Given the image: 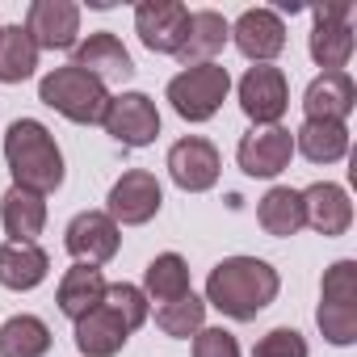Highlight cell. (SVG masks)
<instances>
[{
	"instance_id": "1",
	"label": "cell",
	"mask_w": 357,
	"mask_h": 357,
	"mask_svg": "<svg viewBox=\"0 0 357 357\" xmlns=\"http://www.w3.org/2000/svg\"><path fill=\"white\" fill-rule=\"evenodd\" d=\"M282 290V278L261 257H227L206 278V307L223 311L227 319H257Z\"/></svg>"
},
{
	"instance_id": "2",
	"label": "cell",
	"mask_w": 357,
	"mask_h": 357,
	"mask_svg": "<svg viewBox=\"0 0 357 357\" xmlns=\"http://www.w3.org/2000/svg\"><path fill=\"white\" fill-rule=\"evenodd\" d=\"M5 164L13 172V185L34 190V194H55L63 185V151L55 135L38 118H17L5 130Z\"/></svg>"
},
{
	"instance_id": "3",
	"label": "cell",
	"mask_w": 357,
	"mask_h": 357,
	"mask_svg": "<svg viewBox=\"0 0 357 357\" xmlns=\"http://www.w3.org/2000/svg\"><path fill=\"white\" fill-rule=\"evenodd\" d=\"M38 101L51 105L55 114H63L76 126H93V122L105 118L109 89L97 76H89V72H80V68L68 63V68H55V72H47L38 80Z\"/></svg>"
},
{
	"instance_id": "4",
	"label": "cell",
	"mask_w": 357,
	"mask_h": 357,
	"mask_svg": "<svg viewBox=\"0 0 357 357\" xmlns=\"http://www.w3.org/2000/svg\"><path fill=\"white\" fill-rule=\"evenodd\" d=\"M227 93H231V76L223 63H198L168 80V101L185 122H211L227 101Z\"/></svg>"
},
{
	"instance_id": "5",
	"label": "cell",
	"mask_w": 357,
	"mask_h": 357,
	"mask_svg": "<svg viewBox=\"0 0 357 357\" xmlns=\"http://www.w3.org/2000/svg\"><path fill=\"white\" fill-rule=\"evenodd\" d=\"M160 206H164V190L147 168L122 172L114 181V190H109V198H105V215L118 227H143V223H151L160 215Z\"/></svg>"
},
{
	"instance_id": "6",
	"label": "cell",
	"mask_w": 357,
	"mask_h": 357,
	"mask_svg": "<svg viewBox=\"0 0 357 357\" xmlns=\"http://www.w3.org/2000/svg\"><path fill=\"white\" fill-rule=\"evenodd\" d=\"M240 109L257 122V126H278L282 114L290 109V84L286 72L273 63H252L240 76Z\"/></svg>"
},
{
	"instance_id": "7",
	"label": "cell",
	"mask_w": 357,
	"mask_h": 357,
	"mask_svg": "<svg viewBox=\"0 0 357 357\" xmlns=\"http://www.w3.org/2000/svg\"><path fill=\"white\" fill-rule=\"evenodd\" d=\"M101 126L122 147H147L160 135V109L147 93H118V97H109Z\"/></svg>"
},
{
	"instance_id": "8",
	"label": "cell",
	"mask_w": 357,
	"mask_h": 357,
	"mask_svg": "<svg viewBox=\"0 0 357 357\" xmlns=\"http://www.w3.org/2000/svg\"><path fill=\"white\" fill-rule=\"evenodd\" d=\"M219 147L202 135H185L168 147V176L185 194H206L219 181Z\"/></svg>"
},
{
	"instance_id": "9",
	"label": "cell",
	"mask_w": 357,
	"mask_h": 357,
	"mask_svg": "<svg viewBox=\"0 0 357 357\" xmlns=\"http://www.w3.org/2000/svg\"><path fill=\"white\" fill-rule=\"evenodd\" d=\"M190 30V9L181 0H143L135 9V34L155 55H176Z\"/></svg>"
},
{
	"instance_id": "10",
	"label": "cell",
	"mask_w": 357,
	"mask_h": 357,
	"mask_svg": "<svg viewBox=\"0 0 357 357\" xmlns=\"http://www.w3.org/2000/svg\"><path fill=\"white\" fill-rule=\"evenodd\" d=\"M63 244H68V252H72L76 265H93V269H97V265H105V261L118 257L122 231H118V223H114L105 211H80V215L68 223Z\"/></svg>"
},
{
	"instance_id": "11",
	"label": "cell",
	"mask_w": 357,
	"mask_h": 357,
	"mask_svg": "<svg viewBox=\"0 0 357 357\" xmlns=\"http://www.w3.org/2000/svg\"><path fill=\"white\" fill-rule=\"evenodd\" d=\"M315 17V30H311V59L324 68V72H344L349 55H353V9L349 5H315L311 9Z\"/></svg>"
},
{
	"instance_id": "12",
	"label": "cell",
	"mask_w": 357,
	"mask_h": 357,
	"mask_svg": "<svg viewBox=\"0 0 357 357\" xmlns=\"http://www.w3.org/2000/svg\"><path fill=\"white\" fill-rule=\"evenodd\" d=\"M290 155H294V135L286 126H252L236 147V160H240L244 176H261V181L286 172Z\"/></svg>"
},
{
	"instance_id": "13",
	"label": "cell",
	"mask_w": 357,
	"mask_h": 357,
	"mask_svg": "<svg viewBox=\"0 0 357 357\" xmlns=\"http://www.w3.org/2000/svg\"><path fill=\"white\" fill-rule=\"evenodd\" d=\"M26 34L38 51H76L80 43V9L72 0H34L26 13Z\"/></svg>"
},
{
	"instance_id": "14",
	"label": "cell",
	"mask_w": 357,
	"mask_h": 357,
	"mask_svg": "<svg viewBox=\"0 0 357 357\" xmlns=\"http://www.w3.org/2000/svg\"><path fill=\"white\" fill-rule=\"evenodd\" d=\"M231 43L252 63H273L286 51V22L273 9H244L231 26Z\"/></svg>"
},
{
	"instance_id": "15",
	"label": "cell",
	"mask_w": 357,
	"mask_h": 357,
	"mask_svg": "<svg viewBox=\"0 0 357 357\" xmlns=\"http://www.w3.org/2000/svg\"><path fill=\"white\" fill-rule=\"evenodd\" d=\"M72 68L97 76L105 89H109V84H122V80L135 76V59H130V51H126L122 38H114L109 30L89 34L84 43H76V51H72Z\"/></svg>"
},
{
	"instance_id": "16",
	"label": "cell",
	"mask_w": 357,
	"mask_h": 357,
	"mask_svg": "<svg viewBox=\"0 0 357 357\" xmlns=\"http://www.w3.org/2000/svg\"><path fill=\"white\" fill-rule=\"evenodd\" d=\"M298 194H303V223H307L311 231H319V236H344V231H349V223H353V202H349V194H344L340 185L315 181V185H307V190H298Z\"/></svg>"
},
{
	"instance_id": "17",
	"label": "cell",
	"mask_w": 357,
	"mask_h": 357,
	"mask_svg": "<svg viewBox=\"0 0 357 357\" xmlns=\"http://www.w3.org/2000/svg\"><path fill=\"white\" fill-rule=\"evenodd\" d=\"M357 105V89L349 72H319L303 93V114L311 122H344Z\"/></svg>"
},
{
	"instance_id": "18",
	"label": "cell",
	"mask_w": 357,
	"mask_h": 357,
	"mask_svg": "<svg viewBox=\"0 0 357 357\" xmlns=\"http://www.w3.org/2000/svg\"><path fill=\"white\" fill-rule=\"evenodd\" d=\"M227 38H231L227 17L215 9H198V13H190V30H185V43L176 51V59H181V68L215 63V55L227 47Z\"/></svg>"
},
{
	"instance_id": "19",
	"label": "cell",
	"mask_w": 357,
	"mask_h": 357,
	"mask_svg": "<svg viewBox=\"0 0 357 357\" xmlns=\"http://www.w3.org/2000/svg\"><path fill=\"white\" fill-rule=\"evenodd\" d=\"M0 223H5V236L13 244H34L47 227V198L34 194V190L13 185L0 198Z\"/></svg>"
},
{
	"instance_id": "20",
	"label": "cell",
	"mask_w": 357,
	"mask_h": 357,
	"mask_svg": "<svg viewBox=\"0 0 357 357\" xmlns=\"http://www.w3.org/2000/svg\"><path fill=\"white\" fill-rule=\"evenodd\" d=\"M51 273V257L38 244H0V286L5 290H34Z\"/></svg>"
},
{
	"instance_id": "21",
	"label": "cell",
	"mask_w": 357,
	"mask_h": 357,
	"mask_svg": "<svg viewBox=\"0 0 357 357\" xmlns=\"http://www.w3.org/2000/svg\"><path fill=\"white\" fill-rule=\"evenodd\" d=\"M105 278H101V269H93V265H72L68 273H63V282H59V294H55V303H59V311L76 324V319H84L89 311H97L101 303H105Z\"/></svg>"
},
{
	"instance_id": "22",
	"label": "cell",
	"mask_w": 357,
	"mask_h": 357,
	"mask_svg": "<svg viewBox=\"0 0 357 357\" xmlns=\"http://www.w3.org/2000/svg\"><path fill=\"white\" fill-rule=\"evenodd\" d=\"M130 340V332H126V324L101 303L97 311H89L84 319H76V349L84 353V357H114V353H122V344Z\"/></svg>"
},
{
	"instance_id": "23",
	"label": "cell",
	"mask_w": 357,
	"mask_h": 357,
	"mask_svg": "<svg viewBox=\"0 0 357 357\" xmlns=\"http://www.w3.org/2000/svg\"><path fill=\"white\" fill-rule=\"evenodd\" d=\"M257 223L265 227V236H278V240H290L298 236L307 223H303V194L290 190V185H273L261 202H257Z\"/></svg>"
},
{
	"instance_id": "24",
	"label": "cell",
	"mask_w": 357,
	"mask_h": 357,
	"mask_svg": "<svg viewBox=\"0 0 357 357\" xmlns=\"http://www.w3.org/2000/svg\"><path fill=\"white\" fill-rule=\"evenodd\" d=\"M294 151H303L311 164H336L349 155V126L344 122H303L294 135Z\"/></svg>"
},
{
	"instance_id": "25",
	"label": "cell",
	"mask_w": 357,
	"mask_h": 357,
	"mask_svg": "<svg viewBox=\"0 0 357 357\" xmlns=\"http://www.w3.org/2000/svg\"><path fill=\"white\" fill-rule=\"evenodd\" d=\"M38 47L26 26H0V84H22L38 72Z\"/></svg>"
},
{
	"instance_id": "26",
	"label": "cell",
	"mask_w": 357,
	"mask_h": 357,
	"mask_svg": "<svg viewBox=\"0 0 357 357\" xmlns=\"http://www.w3.org/2000/svg\"><path fill=\"white\" fill-rule=\"evenodd\" d=\"M51 328L38 315H9L0 324V357H47Z\"/></svg>"
},
{
	"instance_id": "27",
	"label": "cell",
	"mask_w": 357,
	"mask_h": 357,
	"mask_svg": "<svg viewBox=\"0 0 357 357\" xmlns=\"http://www.w3.org/2000/svg\"><path fill=\"white\" fill-rule=\"evenodd\" d=\"M143 294H147V303H160V307L190 294V265L176 252H160L143 273Z\"/></svg>"
},
{
	"instance_id": "28",
	"label": "cell",
	"mask_w": 357,
	"mask_h": 357,
	"mask_svg": "<svg viewBox=\"0 0 357 357\" xmlns=\"http://www.w3.org/2000/svg\"><path fill=\"white\" fill-rule=\"evenodd\" d=\"M155 324H160V332L172 336V340H190V336H198L202 324H206V298H198L194 290L181 294V298H172V303L155 307Z\"/></svg>"
},
{
	"instance_id": "29",
	"label": "cell",
	"mask_w": 357,
	"mask_h": 357,
	"mask_svg": "<svg viewBox=\"0 0 357 357\" xmlns=\"http://www.w3.org/2000/svg\"><path fill=\"white\" fill-rule=\"evenodd\" d=\"M105 307L126 324V332L143 328V324H147V311H151L147 294H143L139 286H130V282H114V286H105Z\"/></svg>"
},
{
	"instance_id": "30",
	"label": "cell",
	"mask_w": 357,
	"mask_h": 357,
	"mask_svg": "<svg viewBox=\"0 0 357 357\" xmlns=\"http://www.w3.org/2000/svg\"><path fill=\"white\" fill-rule=\"evenodd\" d=\"M315 324H319L324 340H332V344H353V340H357V303H319Z\"/></svg>"
},
{
	"instance_id": "31",
	"label": "cell",
	"mask_w": 357,
	"mask_h": 357,
	"mask_svg": "<svg viewBox=\"0 0 357 357\" xmlns=\"http://www.w3.org/2000/svg\"><path fill=\"white\" fill-rule=\"evenodd\" d=\"M319 303H357V261H336L324 273Z\"/></svg>"
},
{
	"instance_id": "32",
	"label": "cell",
	"mask_w": 357,
	"mask_h": 357,
	"mask_svg": "<svg viewBox=\"0 0 357 357\" xmlns=\"http://www.w3.org/2000/svg\"><path fill=\"white\" fill-rule=\"evenodd\" d=\"M252 357H307V340L294 328H273L252 344Z\"/></svg>"
},
{
	"instance_id": "33",
	"label": "cell",
	"mask_w": 357,
	"mask_h": 357,
	"mask_svg": "<svg viewBox=\"0 0 357 357\" xmlns=\"http://www.w3.org/2000/svg\"><path fill=\"white\" fill-rule=\"evenodd\" d=\"M194 357H240V344L227 328H202L194 336Z\"/></svg>"
}]
</instances>
